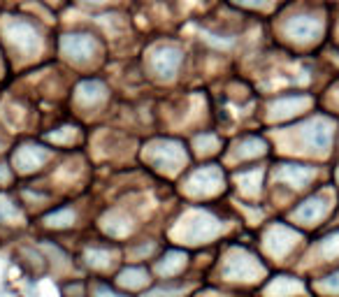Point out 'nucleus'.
<instances>
[{
  "mask_svg": "<svg viewBox=\"0 0 339 297\" xmlns=\"http://www.w3.org/2000/svg\"><path fill=\"white\" fill-rule=\"evenodd\" d=\"M244 2H251V5H255V2H263V0H244Z\"/></svg>",
  "mask_w": 339,
  "mask_h": 297,
  "instance_id": "nucleus-5",
  "label": "nucleus"
},
{
  "mask_svg": "<svg viewBox=\"0 0 339 297\" xmlns=\"http://www.w3.org/2000/svg\"><path fill=\"white\" fill-rule=\"evenodd\" d=\"M91 2H100V0H91Z\"/></svg>",
  "mask_w": 339,
  "mask_h": 297,
  "instance_id": "nucleus-6",
  "label": "nucleus"
},
{
  "mask_svg": "<svg viewBox=\"0 0 339 297\" xmlns=\"http://www.w3.org/2000/svg\"><path fill=\"white\" fill-rule=\"evenodd\" d=\"M179 61H181V56L177 49H163L156 56V70H158V74H172L177 70Z\"/></svg>",
  "mask_w": 339,
  "mask_h": 297,
  "instance_id": "nucleus-3",
  "label": "nucleus"
},
{
  "mask_svg": "<svg viewBox=\"0 0 339 297\" xmlns=\"http://www.w3.org/2000/svg\"><path fill=\"white\" fill-rule=\"evenodd\" d=\"M323 212H325V202L321 200V198H314V200L305 202L295 212V216L297 218H305V221H314L318 216H323Z\"/></svg>",
  "mask_w": 339,
  "mask_h": 297,
  "instance_id": "nucleus-4",
  "label": "nucleus"
},
{
  "mask_svg": "<svg viewBox=\"0 0 339 297\" xmlns=\"http://www.w3.org/2000/svg\"><path fill=\"white\" fill-rule=\"evenodd\" d=\"M10 33H12V42L17 47H21V49H33L37 44V33L33 31V26H28V23L12 26Z\"/></svg>",
  "mask_w": 339,
  "mask_h": 297,
  "instance_id": "nucleus-2",
  "label": "nucleus"
},
{
  "mask_svg": "<svg viewBox=\"0 0 339 297\" xmlns=\"http://www.w3.org/2000/svg\"><path fill=\"white\" fill-rule=\"evenodd\" d=\"M63 51L74 58H86L93 51V42L86 35H68L63 40Z\"/></svg>",
  "mask_w": 339,
  "mask_h": 297,
  "instance_id": "nucleus-1",
  "label": "nucleus"
}]
</instances>
